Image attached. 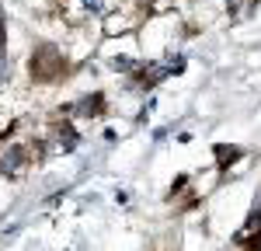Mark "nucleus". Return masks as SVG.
I'll use <instances>...</instances> for the list:
<instances>
[{
  "label": "nucleus",
  "instance_id": "nucleus-1",
  "mask_svg": "<svg viewBox=\"0 0 261 251\" xmlns=\"http://www.w3.org/2000/svg\"><path fill=\"white\" fill-rule=\"evenodd\" d=\"M63 70H66V63L60 60V53L53 45H42L39 53H35V60H32V73L39 81H53V77H60Z\"/></svg>",
  "mask_w": 261,
  "mask_h": 251
},
{
  "label": "nucleus",
  "instance_id": "nucleus-2",
  "mask_svg": "<svg viewBox=\"0 0 261 251\" xmlns=\"http://www.w3.org/2000/svg\"><path fill=\"white\" fill-rule=\"evenodd\" d=\"M216 157H220V164H226V161H237L241 150H233V146H230V150H226V146H216Z\"/></svg>",
  "mask_w": 261,
  "mask_h": 251
}]
</instances>
